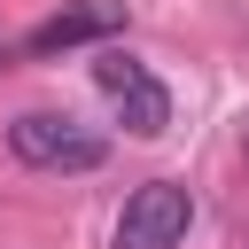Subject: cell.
Returning a JSON list of instances; mask_svg holds the SVG:
<instances>
[{
    "mask_svg": "<svg viewBox=\"0 0 249 249\" xmlns=\"http://www.w3.org/2000/svg\"><path fill=\"white\" fill-rule=\"evenodd\" d=\"M8 148H16V163H31V171H93V163L109 156V140L86 132V124L62 117V109H23V117L8 124Z\"/></svg>",
    "mask_w": 249,
    "mask_h": 249,
    "instance_id": "obj_1",
    "label": "cell"
},
{
    "mask_svg": "<svg viewBox=\"0 0 249 249\" xmlns=\"http://www.w3.org/2000/svg\"><path fill=\"white\" fill-rule=\"evenodd\" d=\"M93 86L109 93V109H117V124L132 132V140H156V132H171V93L132 62V54H117V47H101V62H93Z\"/></svg>",
    "mask_w": 249,
    "mask_h": 249,
    "instance_id": "obj_2",
    "label": "cell"
},
{
    "mask_svg": "<svg viewBox=\"0 0 249 249\" xmlns=\"http://www.w3.org/2000/svg\"><path fill=\"white\" fill-rule=\"evenodd\" d=\"M187 226H195V195L179 179H148V187H132V202L117 218V249H179Z\"/></svg>",
    "mask_w": 249,
    "mask_h": 249,
    "instance_id": "obj_3",
    "label": "cell"
},
{
    "mask_svg": "<svg viewBox=\"0 0 249 249\" xmlns=\"http://www.w3.org/2000/svg\"><path fill=\"white\" fill-rule=\"evenodd\" d=\"M109 31H124V0H70V8H54L47 23H31V31H23V54L93 47V39H109Z\"/></svg>",
    "mask_w": 249,
    "mask_h": 249,
    "instance_id": "obj_4",
    "label": "cell"
}]
</instances>
